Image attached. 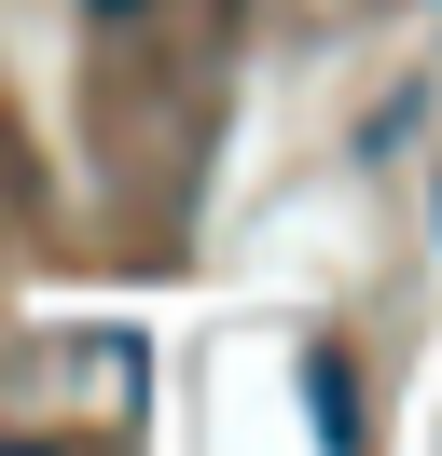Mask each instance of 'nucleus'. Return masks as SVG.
Returning a JSON list of instances; mask_svg holds the SVG:
<instances>
[{
    "label": "nucleus",
    "mask_w": 442,
    "mask_h": 456,
    "mask_svg": "<svg viewBox=\"0 0 442 456\" xmlns=\"http://www.w3.org/2000/svg\"><path fill=\"white\" fill-rule=\"evenodd\" d=\"M0 456H55V443H0Z\"/></svg>",
    "instance_id": "1"
}]
</instances>
